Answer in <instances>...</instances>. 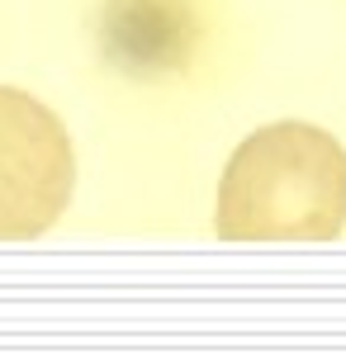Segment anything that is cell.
Here are the masks:
<instances>
[{
    "label": "cell",
    "instance_id": "1",
    "mask_svg": "<svg viewBox=\"0 0 346 355\" xmlns=\"http://www.w3.org/2000/svg\"><path fill=\"white\" fill-rule=\"evenodd\" d=\"M342 223L346 147L318 123H266L223 166L213 214L223 242H327Z\"/></svg>",
    "mask_w": 346,
    "mask_h": 355
},
{
    "label": "cell",
    "instance_id": "2",
    "mask_svg": "<svg viewBox=\"0 0 346 355\" xmlns=\"http://www.w3.org/2000/svg\"><path fill=\"white\" fill-rule=\"evenodd\" d=\"M76 194V152L48 105L0 85V242L43 237Z\"/></svg>",
    "mask_w": 346,
    "mask_h": 355
}]
</instances>
